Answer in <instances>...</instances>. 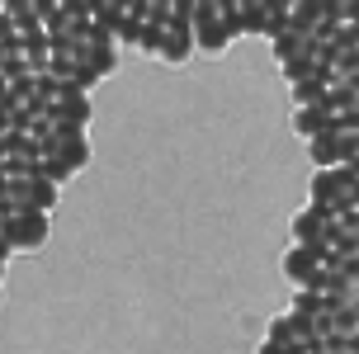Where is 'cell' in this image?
<instances>
[{"label": "cell", "instance_id": "6da1fadb", "mask_svg": "<svg viewBox=\"0 0 359 354\" xmlns=\"http://www.w3.org/2000/svg\"><path fill=\"white\" fill-rule=\"evenodd\" d=\"M312 203L326 212H355L359 208V170L355 165H317V175L307 184Z\"/></svg>", "mask_w": 359, "mask_h": 354}, {"label": "cell", "instance_id": "7a4b0ae2", "mask_svg": "<svg viewBox=\"0 0 359 354\" xmlns=\"http://www.w3.org/2000/svg\"><path fill=\"white\" fill-rule=\"evenodd\" d=\"M48 212L38 208H0V236H5V250L10 255H24V250H38L48 241Z\"/></svg>", "mask_w": 359, "mask_h": 354}, {"label": "cell", "instance_id": "3957f363", "mask_svg": "<svg viewBox=\"0 0 359 354\" xmlns=\"http://www.w3.org/2000/svg\"><path fill=\"white\" fill-rule=\"evenodd\" d=\"M293 246H307L326 255V260H336L341 255V236H336V212L317 208V203H307L298 217H293Z\"/></svg>", "mask_w": 359, "mask_h": 354}, {"label": "cell", "instance_id": "277c9868", "mask_svg": "<svg viewBox=\"0 0 359 354\" xmlns=\"http://www.w3.org/2000/svg\"><path fill=\"white\" fill-rule=\"evenodd\" d=\"M236 34H241V24H236V0H227V5H208V0H198L194 38H198L203 53H222Z\"/></svg>", "mask_w": 359, "mask_h": 354}, {"label": "cell", "instance_id": "5b68a950", "mask_svg": "<svg viewBox=\"0 0 359 354\" xmlns=\"http://www.w3.org/2000/svg\"><path fill=\"white\" fill-rule=\"evenodd\" d=\"M274 43V62L284 67L288 81H298V76H307V71H322L317 67V48H322V38L317 34H303V29H293L288 24L279 38H269Z\"/></svg>", "mask_w": 359, "mask_h": 354}, {"label": "cell", "instance_id": "8992f818", "mask_svg": "<svg viewBox=\"0 0 359 354\" xmlns=\"http://www.w3.org/2000/svg\"><path fill=\"white\" fill-rule=\"evenodd\" d=\"M57 198H62V184H53L48 175H5L0 208H38V212H53Z\"/></svg>", "mask_w": 359, "mask_h": 354}, {"label": "cell", "instance_id": "52a82bcc", "mask_svg": "<svg viewBox=\"0 0 359 354\" xmlns=\"http://www.w3.org/2000/svg\"><path fill=\"white\" fill-rule=\"evenodd\" d=\"M307 147H312V161L317 165H350L355 161V147H359V118H336L322 137H312Z\"/></svg>", "mask_w": 359, "mask_h": 354}, {"label": "cell", "instance_id": "ba28073f", "mask_svg": "<svg viewBox=\"0 0 359 354\" xmlns=\"http://www.w3.org/2000/svg\"><path fill=\"white\" fill-rule=\"evenodd\" d=\"M326 255H317V250H307V246H293L284 255V279L293 283V288H317L322 283V274H326Z\"/></svg>", "mask_w": 359, "mask_h": 354}, {"label": "cell", "instance_id": "9c48e42d", "mask_svg": "<svg viewBox=\"0 0 359 354\" xmlns=\"http://www.w3.org/2000/svg\"><path fill=\"white\" fill-rule=\"evenodd\" d=\"M269 340H279V345H288V350H317V326L307 317H298L293 307H288L284 317H274L269 321Z\"/></svg>", "mask_w": 359, "mask_h": 354}, {"label": "cell", "instance_id": "30bf717a", "mask_svg": "<svg viewBox=\"0 0 359 354\" xmlns=\"http://www.w3.org/2000/svg\"><path fill=\"white\" fill-rule=\"evenodd\" d=\"M288 24L293 29H303V34H331L336 29V10H331V0H293V10H288Z\"/></svg>", "mask_w": 359, "mask_h": 354}, {"label": "cell", "instance_id": "8fae6325", "mask_svg": "<svg viewBox=\"0 0 359 354\" xmlns=\"http://www.w3.org/2000/svg\"><path fill=\"white\" fill-rule=\"evenodd\" d=\"M198 48V38H194V24H175V19H165L161 24V62H170V67H180L184 57Z\"/></svg>", "mask_w": 359, "mask_h": 354}, {"label": "cell", "instance_id": "7c38bea8", "mask_svg": "<svg viewBox=\"0 0 359 354\" xmlns=\"http://www.w3.org/2000/svg\"><path fill=\"white\" fill-rule=\"evenodd\" d=\"M293 86V109H317L331 100V76L326 71H307L298 81H288Z\"/></svg>", "mask_w": 359, "mask_h": 354}, {"label": "cell", "instance_id": "4fadbf2b", "mask_svg": "<svg viewBox=\"0 0 359 354\" xmlns=\"http://www.w3.org/2000/svg\"><path fill=\"white\" fill-rule=\"evenodd\" d=\"M53 118H62V123H76L86 128L90 123V90H76V86H62V95H57V104L48 109Z\"/></svg>", "mask_w": 359, "mask_h": 354}, {"label": "cell", "instance_id": "5bb4252c", "mask_svg": "<svg viewBox=\"0 0 359 354\" xmlns=\"http://www.w3.org/2000/svg\"><path fill=\"white\" fill-rule=\"evenodd\" d=\"M81 67H95L100 76H114V71H118V38H95L90 34Z\"/></svg>", "mask_w": 359, "mask_h": 354}, {"label": "cell", "instance_id": "9a60e30c", "mask_svg": "<svg viewBox=\"0 0 359 354\" xmlns=\"http://www.w3.org/2000/svg\"><path fill=\"white\" fill-rule=\"evenodd\" d=\"M336 123V114H331V109L326 104H317V109H293V132H298V137H322L326 128Z\"/></svg>", "mask_w": 359, "mask_h": 354}, {"label": "cell", "instance_id": "2e32d148", "mask_svg": "<svg viewBox=\"0 0 359 354\" xmlns=\"http://www.w3.org/2000/svg\"><path fill=\"white\" fill-rule=\"evenodd\" d=\"M161 24L165 19H147V29H142V38H137V48H142V53H161Z\"/></svg>", "mask_w": 359, "mask_h": 354}, {"label": "cell", "instance_id": "e0dca14e", "mask_svg": "<svg viewBox=\"0 0 359 354\" xmlns=\"http://www.w3.org/2000/svg\"><path fill=\"white\" fill-rule=\"evenodd\" d=\"M331 10H336V24H355L359 19V0H331Z\"/></svg>", "mask_w": 359, "mask_h": 354}, {"label": "cell", "instance_id": "ac0fdd59", "mask_svg": "<svg viewBox=\"0 0 359 354\" xmlns=\"http://www.w3.org/2000/svg\"><path fill=\"white\" fill-rule=\"evenodd\" d=\"M260 354H303V350H288V345H279V340H260Z\"/></svg>", "mask_w": 359, "mask_h": 354}]
</instances>
